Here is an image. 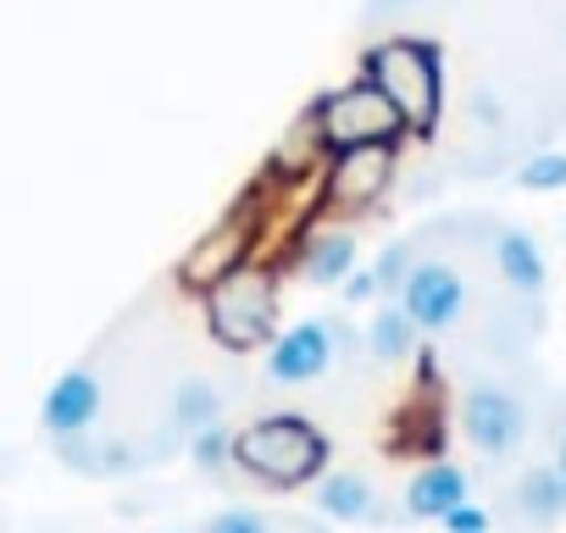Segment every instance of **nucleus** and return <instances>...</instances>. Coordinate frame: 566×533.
Here are the masks:
<instances>
[{
    "mask_svg": "<svg viewBox=\"0 0 566 533\" xmlns=\"http://www.w3.org/2000/svg\"><path fill=\"white\" fill-rule=\"evenodd\" d=\"M361 79L389 95V106L400 112L411 139H433L439 134V117H444V56H439L433 40L389 34V40L367 45Z\"/></svg>",
    "mask_w": 566,
    "mask_h": 533,
    "instance_id": "1",
    "label": "nucleus"
},
{
    "mask_svg": "<svg viewBox=\"0 0 566 533\" xmlns=\"http://www.w3.org/2000/svg\"><path fill=\"white\" fill-rule=\"evenodd\" d=\"M328 433L295 411H272V417H255L250 428H239L233 439V467L244 478H255L261 489H301V483H317L328 472Z\"/></svg>",
    "mask_w": 566,
    "mask_h": 533,
    "instance_id": "2",
    "label": "nucleus"
},
{
    "mask_svg": "<svg viewBox=\"0 0 566 533\" xmlns=\"http://www.w3.org/2000/svg\"><path fill=\"white\" fill-rule=\"evenodd\" d=\"M206 328L222 351H266L277 339V266L250 261L200 295Z\"/></svg>",
    "mask_w": 566,
    "mask_h": 533,
    "instance_id": "3",
    "label": "nucleus"
},
{
    "mask_svg": "<svg viewBox=\"0 0 566 533\" xmlns=\"http://www.w3.org/2000/svg\"><path fill=\"white\" fill-rule=\"evenodd\" d=\"M261 228H266V200H261V189H250L239 206H228V211L217 217V228H206V233L184 250L178 284H184L189 295H206V290H217L222 279H233L239 266L255 261Z\"/></svg>",
    "mask_w": 566,
    "mask_h": 533,
    "instance_id": "4",
    "label": "nucleus"
},
{
    "mask_svg": "<svg viewBox=\"0 0 566 533\" xmlns=\"http://www.w3.org/2000/svg\"><path fill=\"white\" fill-rule=\"evenodd\" d=\"M306 112L317 117L328 156H334V150L400 145V139H406L400 112H395V106H389V95H384V90H373L367 79H350V84H339V90H323Z\"/></svg>",
    "mask_w": 566,
    "mask_h": 533,
    "instance_id": "5",
    "label": "nucleus"
},
{
    "mask_svg": "<svg viewBox=\"0 0 566 533\" xmlns=\"http://www.w3.org/2000/svg\"><path fill=\"white\" fill-rule=\"evenodd\" d=\"M400 173V145H361V150H334L323 178H317V200L323 211H373Z\"/></svg>",
    "mask_w": 566,
    "mask_h": 533,
    "instance_id": "6",
    "label": "nucleus"
},
{
    "mask_svg": "<svg viewBox=\"0 0 566 533\" xmlns=\"http://www.w3.org/2000/svg\"><path fill=\"white\" fill-rule=\"evenodd\" d=\"M334 362H339V345H334L328 317H306L295 328H277V339L261 356V373H266V384L301 389V384H317Z\"/></svg>",
    "mask_w": 566,
    "mask_h": 533,
    "instance_id": "7",
    "label": "nucleus"
},
{
    "mask_svg": "<svg viewBox=\"0 0 566 533\" xmlns=\"http://www.w3.org/2000/svg\"><path fill=\"white\" fill-rule=\"evenodd\" d=\"M461 433H467V445L483 461H505V456H516V445L527 433V411H522V400L511 389L478 384L461 400Z\"/></svg>",
    "mask_w": 566,
    "mask_h": 533,
    "instance_id": "8",
    "label": "nucleus"
},
{
    "mask_svg": "<svg viewBox=\"0 0 566 533\" xmlns=\"http://www.w3.org/2000/svg\"><path fill=\"white\" fill-rule=\"evenodd\" d=\"M400 312L422 328V334H450L467 312V284L455 266L444 261H417L411 266V279L400 290Z\"/></svg>",
    "mask_w": 566,
    "mask_h": 533,
    "instance_id": "9",
    "label": "nucleus"
},
{
    "mask_svg": "<svg viewBox=\"0 0 566 533\" xmlns=\"http://www.w3.org/2000/svg\"><path fill=\"white\" fill-rule=\"evenodd\" d=\"M101 406H106L101 378H95L90 367H67V373L45 389L40 422H45V433H51L56 445H62V439H84V433L101 422Z\"/></svg>",
    "mask_w": 566,
    "mask_h": 533,
    "instance_id": "10",
    "label": "nucleus"
},
{
    "mask_svg": "<svg viewBox=\"0 0 566 533\" xmlns=\"http://www.w3.org/2000/svg\"><path fill=\"white\" fill-rule=\"evenodd\" d=\"M290 266L312 290H345V279L356 273V233L350 228H312L295 239Z\"/></svg>",
    "mask_w": 566,
    "mask_h": 533,
    "instance_id": "11",
    "label": "nucleus"
},
{
    "mask_svg": "<svg viewBox=\"0 0 566 533\" xmlns=\"http://www.w3.org/2000/svg\"><path fill=\"white\" fill-rule=\"evenodd\" d=\"M472 500V483H467V472L455 467V461H444V456H433V461H422L417 472H411V483H406V516H417V522H444L455 505H467Z\"/></svg>",
    "mask_w": 566,
    "mask_h": 533,
    "instance_id": "12",
    "label": "nucleus"
},
{
    "mask_svg": "<svg viewBox=\"0 0 566 533\" xmlns=\"http://www.w3.org/2000/svg\"><path fill=\"white\" fill-rule=\"evenodd\" d=\"M328 167V145H323V128L312 112H301L290 123V134L277 139L272 161H266V184H306V178H323Z\"/></svg>",
    "mask_w": 566,
    "mask_h": 533,
    "instance_id": "13",
    "label": "nucleus"
},
{
    "mask_svg": "<svg viewBox=\"0 0 566 533\" xmlns=\"http://www.w3.org/2000/svg\"><path fill=\"white\" fill-rule=\"evenodd\" d=\"M494 266H500V279L516 295H544V284H549L544 250H538V239L527 228H500L494 233Z\"/></svg>",
    "mask_w": 566,
    "mask_h": 533,
    "instance_id": "14",
    "label": "nucleus"
},
{
    "mask_svg": "<svg viewBox=\"0 0 566 533\" xmlns=\"http://www.w3.org/2000/svg\"><path fill=\"white\" fill-rule=\"evenodd\" d=\"M317 511L334 522H373L378 516V489L367 472H323L317 478Z\"/></svg>",
    "mask_w": 566,
    "mask_h": 533,
    "instance_id": "15",
    "label": "nucleus"
},
{
    "mask_svg": "<svg viewBox=\"0 0 566 533\" xmlns=\"http://www.w3.org/2000/svg\"><path fill=\"white\" fill-rule=\"evenodd\" d=\"M511 500H516V516H527V522H538V527L560 522V516H566V478H560V467H555V461H549V467H527V472L516 478Z\"/></svg>",
    "mask_w": 566,
    "mask_h": 533,
    "instance_id": "16",
    "label": "nucleus"
},
{
    "mask_svg": "<svg viewBox=\"0 0 566 533\" xmlns=\"http://www.w3.org/2000/svg\"><path fill=\"white\" fill-rule=\"evenodd\" d=\"M417 339H422V328L400 312V301H389V306L373 317V328H367V356H373L378 367H406V362L417 356Z\"/></svg>",
    "mask_w": 566,
    "mask_h": 533,
    "instance_id": "17",
    "label": "nucleus"
},
{
    "mask_svg": "<svg viewBox=\"0 0 566 533\" xmlns=\"http://www.w3.org/2000/svg\"><path fill=\"white\" fill-rule=\"evenodd\" d=\"M222 422V395L206 384V378H189L172 389V428L178 433H200V428H217Z\"/></svg>",
    "mask_w": 566,
    "mask_h": 533,
    "instance_id": "18",
    "label": "nucleus"
},
{
    "mask_svg": "<svg viewBox=\"0 0 566 533\" xmlns=\"http://www.w3.org/2000/svg\"><path fill=\"white\" fill-rule=\"evenodd\" d=\"M516 189H527V195H555V189H566V150H538V156H527V161L516 167Z\"/></svg>",
    "mask_w": 566,
    "mask_h": 533,
    "instance_id": "19",
    "label": "nucleus"
},
{
    "mask_svg": "<svg viewBox=\"0 0 566 533\" xmlns=\"http://www.w3.org/2000/svg\"><path fill=\"white\" fill-rule=\"evenodd\" d=\"M233 439H239V433H228L222 422H217V428H200V433H189V461L217 478V472L233 467Z\"/></svg>",
    "mask_w": 566,
    "mask_h": 533,
    "instance_id": "20",
    "label": "nucleus"
},
{
    "mask_svg": "<svg viewBox=\"0 0 566 533\" xmlns=\"http://www.w3.org/2000/svg\"><path fill=\"white\" fill-rule=\"evenodd\" d=\"M411 266H417V250H411V239H395L378 261H373V273H378V290L384 295H395L400 301V290H406V279H411Z\"/></svg>",
    "mask_w": 566,
    "mask_h": 533,
    "instance_id": "21",
    "label": "nucleus"
},
{
    "mask_svg": "<svg viewBox=\"0 0 566 533\" xmlns=\"http://www.w3.org/2000/svg\"><path fill=\"white\" fill-rule=\"evenodd\" d=\"M200 533H272V527H266L261 511H250V505H228V511H217Z\"/></svg>",
    "mask_w": 566,
    "mask_h": 533,
    "instance_id": "22",
    "label": "nucleus"
},
{
    "mask_svg": "<svg viewBox=\"0 0 566 533\" xmlns=\"http://www.w3.org/2000/svg\"><path fill=\"white\" fill-rule=\"evenodd\" d=\"M444 533H489V511L483 505H455L450 516H444Z\"/></svg>",
    "mask_w": 566,
    "mask_h": 533,
    "instance_id": "23",
    "label": "nucleus"
},
{
    "mask_svg": "<svg viewBox=\"0 0 566 533\" xmlns=\"http://www.w3.org/2000/svg\"><path fill=\"white\" fill-rule=\"evenodd\" d=\"M384 290H378V273H373V266H356V273L345 279V301L350 306H367V301H378Z\"/></svg>",
    "mask_w": 566,
    "mask_h": 533,
    "instance_id": "24",
    "label": "nucleus"
},
{
    "mask_svg": "<svg viewBox=\"0 0 566 533\" xmlns=\"http://www.w3.org/2000/svg\"><path fill=\"white\" fill-rule=\"evenodd\" d=\"M411 7V0H373V7H367V18L378 23V18H389V12H406Z\"/></svg>",
    "mask_w": 566,
    "mask_h": 533,
    "instance_id": "25",
    "label": "nucleus"
},
{
    "mask_svg": "<svg viewBox=\"0 0 566 533\" xmlns=\"http://www.w3.org/2000/svg\"><path fill=\"white\" fill-rule=\"evenodd\" d=\"M555 467H560V478H566V433L555 439Z\"/></svg>",
    "mask_w": 566,
    "mask_h": 533,
    "instance_id": "26",
    "label": "nucleus"
}]
</instances>
